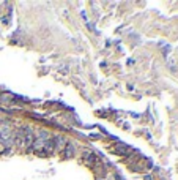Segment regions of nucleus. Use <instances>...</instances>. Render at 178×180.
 I'll return each instance as SVG.
<instances>
[{
    "instance_id": "7ed1b4c3",
    "label": "nucleus",
    "mask_w": 178,
    "mask_h": 180,
    "mask_svg": "<svg viewBox=\"0 0 178 180\" xmlns=\"http://www.w3.org/2000/svg\"><path fill=\"white\" fill-rule=\"evenodd\" d=\"M55 142H57V147H60L62 144H65V141H63L62 137H55Z\"/></svg>"
},
{
    "instance_id": "f257e3e1",
    "label": "nucleus",
    "mask_w": 178,
    "mask_h": 180,
    "mask_svg": "<svg viewBox=\"0 0 178 180\" xmlns=\"http://www.w3.org/2000/svg\"><path fill=\"white\" fill-rule=\"evenodd\" d=\"M85 160H87V163H90V164H95L96 158H95V155H92V153H85Z\"/></svg>"
},
{
    "instance_id": "f03ea898",
    "label": "nucleus",
    "mask_w": 178,
    "mask_h": 180,
    "mask_svg": "<svg viewBox=\"0 0 178 180\" xmlns=\"http://www.w3.org/2000/svg\"><path fill=\"white\" fill-rule=\"evenodd\" d=\"M73 152H74V147H73V144H68V147H66V152H65V156H73Z\"/></svg>"
}]
</instances>
